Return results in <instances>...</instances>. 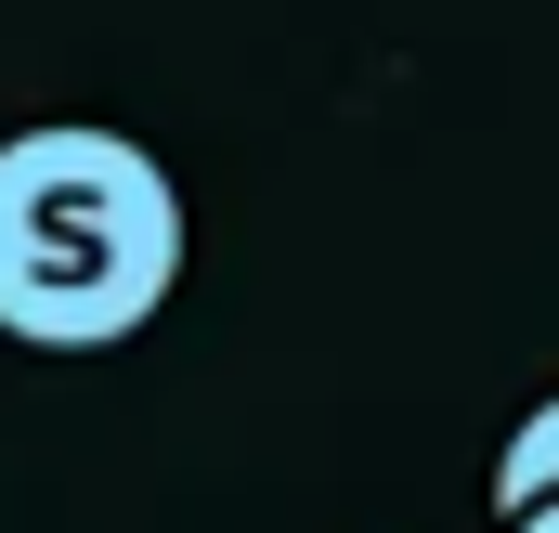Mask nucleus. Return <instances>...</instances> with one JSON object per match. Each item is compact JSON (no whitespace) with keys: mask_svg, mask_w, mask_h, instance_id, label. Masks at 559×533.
<instances>
[{"mask_svg":"<svg viewBox=\"0 0 559 533\" xmlns=\"http://www.w3.org/2000/svg\"><path fill=\"white\" fill-rule=\"evenodd\" d=\"M182 286V182L105 118L0 131V339L118 352Z\"/></svg>","mask_w":559,"mask_h":533,"instance_id":"1","label":"nucleus"},{"mask_svg":"<svg viewBox=\"0 0 559 533\" xmlns=\"http://www.w3.org/2000/svg\"><path fill=\"white\" fill-rule=\"evenodd\" d=\"M559 495V391L508 429V455H495V521H521V508H547Z\"/></svg>","mask_w":559,"mask_h":533,"instance_id":"2","label":"nucleus"},{"mask_svg":"<svg viewBox=\"0 0 559 533\" xmlns=\"http://www.w3.org/2000/svg\"><path fill=\"white\" fill-rule=\"evenodd\" d=\"M508 533H559V495H547V508H521V521H508Z\"/></svg>","mask_w":559,"mask_h":533,"instance_id":"3","label":"nucleus"}]
</instances>
